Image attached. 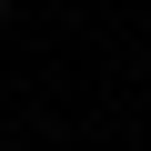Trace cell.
<instances>
[{"label": "cell", "instance_id": "6da1fadb", "mask_svg": "<svg viewBox=\"0 0 151 151\" xmlns=\"http://www.w3.org/2000/svg\"><path fill=\"white\" fill-rule=\"evenodd\" d=\"M0 10H10V0H0Z\"/></svg>", "mask_w": 151, "mask_h": 151}]
</instances>
